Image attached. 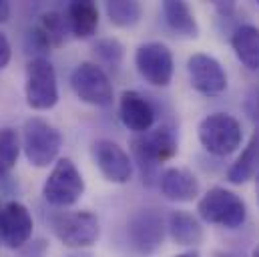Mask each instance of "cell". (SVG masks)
Returning <instances> with one entry per match:
<instances>
[{"label": "cell", "mask_w": 259, "mask_h": 257, "mask_svg": "<svg viewBox=\"0 0 259 257\" xmlns=\"http://www.w3.org/2000/svg\"><path fill=\"white\" fill-rule=\"evenodd\" d=\"M93 155H95V163L101 171V175L117 185L129 183L131 175H133V163H131L129 153L117 145L111 139H99L93 145Z\"/></svg>", "instance_id": "8fae6325"}, {"label": "cell", "mask_w": 259, "mask_h": 257, "mask_svg": "<svg viewBox=\"0 0 259 257\" xmlns=\"http://www.w3.org/2000/svg\"><path fill=\"white\" fill-rule=\"evenodd\" d=\"M213 257H239L237 253H231V251H215Z\"/></svg>", "instance_id": "83f0119b"}, {"label": "cell", "mask_w": 259, "mask_h": 257, "mask_svg": "<svg viewBox=\"0 0 259 257\" xmlns=\"http://www.w3.org/2000/svg\"><path fill=\"white\" fill-rule=\"evenodd\" d=\"M159 187H161V193L165 195V199L175 201V203H189L199 195L197 177L189 169H181V167H171L163 171L159 179Z\"/></svg>", "instance_id": "9a60e30c"}, {"label": "cell", "mask_w": 259, "mask_h": 257, "mask_svg": "<svg viewBox=\"0 0 259 257\" xmlns=\"http://www.w3.org/2000/svg\"><path fill=\"white\" fill-rule=\"evenodd\" d=\"M0 215H2V203H0Z\"/></svg>", "instance_id": "d6a6232c"}, {"label": "cell", "mask_w": 259, "mask_h": 257, "mask_svg": "<svg viewBox=\"0 0 259 257\" xmlns=\"http://www.w3.org/2000/svg\"><path fill=\"white\" fill-rule=\"evenodd\" d=\"M255 175H259V131L251 135L243 153L229 167L227 179L235 185H241V183H247L249 179H253Z\"/></svg>", "instance_id": "d6986e66"}, {"label": "cell", "mask_w": 259, "mask_h": 257, "mask_svg": "<svg viewBox=\"0 0 259 257\" xmlns=\"http://www.w3.org/2000/svg\"><path fill=\"white\" fill-rule=\"evenodd\" d=\"M51 227L53 233L59 237V241L72 247L82 249L97 243L101 235L99 217L91 211H61L51 215Z\"/></svg>", "instance_id": "277c9868"}, {"label": "cell", "mask_w": 259, "mask_h": 257, "mask_svg": "<svg viewBox=\"0 0 259 257\" xmlns=\"http://www.w3.org/2000/svg\"><path fill=\"white\" fill-rule=\"evenodd\" d=\"M24 97L26 105L34 111H51L59 103L57 70L45 57H36L26 64Z\"/></svg>", "instance_id": "8992f818"}, {"label": "cell", "mask_w": 259, "mask_h": 257, "mask_svg": "<svg viewBox=\"0 0 259 257\" xmlns=\"http://www.w3.org/2000/svg\"><path fill=\"white\" fill-rule=\"evenodd\" d=\"M187 72H189L191 87L205 97L221 95L227 89V74L221 63L211 55L197 53L193 57H189Z\"/></svg>", "instance_id": "7c38bea8"}, {"label": "cell", "mask_w": 259, "mask_h": 257, "mask_svg": "<svg viewBox=\"0 0 259 257\" xmlns=\"http://www.w3.org/2000/svg\"><path fill=\"white\" fill-rule=\"evenodd\" d=\"M70 257H89V255H70Z\"/></svg>", "instance_id": "1f68e13d"}, {"label": "cell", "mask_w": 259, "mask_h": 257, "mask_svg": "<svg viewBox=\"0 0 259 257\" xmlns=\"http://www.w3.org/2000/svg\"><path fill=\"white\" fill-rule=\"evenodd\" d=\"M255 191H257V201H259V175H257V185H255Z\"/></svg>", "instance_id": "4dcf8cb0"}, {"label": "cell", "mask_w": 259, "mask_h": 257, "mask_svg": "<svg viewBox=\"0 0 259 257\" xmlns=\"http://www.w3.org/2000/svg\"><path fill=\"white\" fill-rule=\"evenodd\" d=\"M34 221L30 211L18 203V201H8L2 205V215H0V241L10 247V249H20L22 245L28 243L32 237Z\"/></svg>", "instance_id": "4fadbf2b"}, {"label": "cell", "mask_w": 259, "mask_h": 257, "mask_svg": "<svg viewBox=\"0 0 259 257\" xmlns=\"http://www.w3.org/2000/svg\"><path fill=\"white\" fill-rule=\"evenodd\" d=\"M66 26L76 38H91L99 28V8L95 2H70L66 8Z\"/></svg>", "instance_id": "e0dca14e"}, {"label": "cell", "mask_w": 259, "mask_h": 257, "mask_svg": "<svg viewBox=\"0 0 259 257\" xmlns=\"http://www.w3.org/2000/svg\"><path fill=\"white\" fill-rule=\"evenodd\" d=\"M66 18L61 12H45L38 16L36 24H34V30H32V36H34V42L38 49L42 51H55L59 47L65 45V36H66Z\"/></svg>", "instance_id": "2e32d148"}, {"label": "cell", "mask_w": 259, "mask_h": 257, "mask_svg": "<svg viewBox=\"0 0 259 257\" xmlns=\"http://www.w3.org/2000/svg\"><path fill=\"white\" fill-rule=\"evenodd\" d=\"M131 149L139 161L141 173L147 183H153L155 171L161 163L169 161L177 153V139L169 127H157L131 139Z\"/></svg>", "instance_id": "6da1fadb"}, {"label": "cell", "mask_w": 259, "mask_h": 257, "mask_svg": "<svg viewBox=\"0 0 259 257\" xmlns=\"http://www.w3.org/2000/svg\"><path fill=\"white\" fill-rule=\"evenodd\" d=\"M235 57L249 70H259V28L253 24L239 26L231 36Z\"/></svg>", "instance_id": "ac0fdd59"}, {"label": "cell", "mask_w": 259, "mask_h": 257, "mask_svg": "<svg viewBox=\"0 0 259 257\" xmlns=\"http://www.w3.org/2000/svg\"><path fill=\"white\" fill-rule=\"evenodd\" d=\"M10 57H12V47L6 38L4 32H0V68H6L10 63Z\"/></svg>", "instance_id": "484cf974"}, {"label": "cell", "mask_w": 259, "mask_h": 257, "mask_svg": "<svg viewBox=\"0 0 259 257\" xmlns=\"http://www.w3.org/2000/svg\"><path fill=\"white\" fill-rule=\"evenodd\" d=\"M135 66L139 74L153 87H167L173 78V55L163 42H145L135 53Z\"/></svg>", "instance_id": "9c48e42d"}, {"label": "cell", "mask_w": 259, "mask_h": 257, "mask_svg": "<svg viewBox=\"0 0 259 257\" xmlns=\"http://www.w3.org/2000/svg\"><path fill=\"white\" fill-rule=\"evenodd\" d=\"M245 113L249 115V119L257 125L259 131V82H255L251 87V91L247 93V99H245Z\"/></svg>", "instance_id": "d4e9b609"}, {"label": "cell", "mask_w": 259, "mask_h": 257, "mask_svg": "<svg viewBox=\"0 0 259 257\" xmlns=\"http://www.w3.org/2000/svg\"><path fill=\"white\" fill-rule=\"evenodd\" d=\"M82 193L84 179L76 165L66 157L59 159L42 185V197L55 207H70L82 197Z\"/></svg>", "instance_id": "ba28073f"}, {"label": "cell", "mask_w": 259, "mask_h": 257, "mask_svg": "<svg viewBox=\"0 0 259 257\" xmlns=\"http://www.w3.org/2000/svg\"><path fill=\"white\" fill-rule=\"evenodd\" d=\"M8 18H10V4L6 0H0V24L8 22Z\"/></svg>", "instance_id": "4316f807"}, {"label": "cell", "mask_w": 259, "mask_h": 257, "mask_svg": "<svg viewBox=\"0 0 259 257\" xmlns=\"http://www.w3.org/2000/svg\"><path fill=\"white\" fill-rule=\"evenodd\" d=\"M197 135L203 149L217 157H227L235 153L243 139L239 121L227 113H213L205 117L199 123Z\"/></svg>", "instance_id": "5b68a950"}, {"label": "cell", "mask_w": 259, "mask_h": 257, "mask_svg": "<svg viewBox=\"0 0 259 257\" xmlns=\"http://www.w3.org/2000/svg\"><path fill=\"white\" fill-rule=\"evenodd\" d=\"M169 233L177 245H199L203 241V227L187 211H173L167 221Z\"/></svg>", "instance_id": "44dd1931"}, {"label": "cell", "mask_w": 259, "mask_h": 257, "mask_svg": "<svg viewBox=\"0 0 259 257\" xmlns=\"http://www.w3.org/2000/svg\"><path fill=\"white\" fill-rule=\"evenodd\" d=\"M197 213L203 221L221 225L225 229H237L245 223L247 207L243 199L225 187H213L197 203Z\"/></svg>", "instance_id": "3957f363"}, {"label": "cell", "mask_w": 259, "mask_h": 257, "mask_svg": "<svg viewBox=\"0 0 259 257\" xmlns=\"http://www.w3.org/2000/svg\"><path fill=\"white\" fill-rule=\"evenodd\" d=\"M63 147L61 131L40 117L26 119L22 128V149L32 167H49Z\"/></svg>", "instance_id": "7a4b0ae2"}, {"label": "cell", "mask_w": 259, "mask_h": 257, "mask_svg": "<svg viewBox=\"0 0 259 257\" xmlns=\"http://www.w3.org/2000/svg\"><path fill=\"white\" fill-rule=\"evenodd\" d=\"M175 257H201L197 251H185V253H179V255H175Z\"/></svg>", "instance_id": "f1b7e54d"}, {"label": "cell", "mask_w": 259, "mask_h": 257, "mask_svg": "<svg viewBox=\"0 0 259 257\" xmlns=\"http://www.w3.org/2000/svg\"><path fill=\"white\" fill-rule=\"evenodd\" d=\"M163 16L173 32H177L181 36H189V38L199 36V26H197L195 14L187 2H181V0L163 2Z\"/></svg>", "instance_id": "ffe728a7"}, {"label": "cell", "mask_w": 259, "mask_h": 257, "mask_svg": "<svg viewBox=\"0 0 259 257\" xmlns=\"http://www.w3.org/2000/svg\"><path fill=\"white\" fill-rule=\"evenodd\" d=\"M107 16L111 20V24L119 26V28H129L135 26L141 20L143 8L139 2L135 0H111L105 4Z\"/></svg>", "instance_id": "7402d4cb"}, {"label": "cell", "mask_w": 259, "mask_h": 257, "mask_svg": "<svg viewBox=\"0 0 259 257\" xmlns=\"http://www.w3.org/2000/svg\"><path fill=\"white\" fill-rule=\"evenodd\" d=\"M95 55L107 66L117 68L121 64V61H123L125 49H123V45L117 38H103V40H99L95 45Z\"/></svg>", "instance_id": "cb8c5ba5"}, {"label": "cell", "mask_w": 259, "mask_h": 257, "mask_svg": "<svg viewBox=\"0 0 259 257\" xmlns=\"http://www.w3.org/2000/svg\"><path fill=\"white\" fill-rule=\"evenodd\" d=\"M251 257H259V245L253 249V253H251Z\"/></svg>", "instance_id": "f546056e"}, {"label": "cell", "mask_w": 259, "mask_h": 257, "mask_svg": "<svg viewBox=\"0 0 259 257\" xmlns=\"http://www.w3.org/2000/svg\"><path fill=\"white\" fill-rule=\"evenodd\" d=\"M119 117L129 131L135 135H143L151 131L155 123V109L141 93L125 91L119 99Z\"/></svg>", "instance_id": "5bb4252c"}, {"label": "cell", "mask_w": 259, "mask_h": 257, "mask_svg": "<svg viewBox=\"0 0 259 257\" xmlns=\"http://www.w3.org/2000/svg\"><path fill=\"white\" fill-rule=\"evenodd\" d=\"M257 4H259V0H257Z\"/></svg>", "instance_id": "836d02e7"}, {"label": "cell", "mask_w": 259, "mask_h": 257, "mask_svg": "<svg viewBox=\"0 0 259 257\" xmlns=\"http://www.w3.org/2000/svg\"><path fill=\"white\" fill-rule=\"evenodd\" d=\"M70 87L74 95L93 107H109L113 105L115 91L109 74L99 63H80L70 74Z\"/></svg>", "instance_id": "52a82bcc"}, {"label": "cell", "mask_w": 259, "mask_h": 257, "mask_svg": "<svg viewBox=\"0 0 259 257\" xmlns=\"http://www.w3.org/2000/svg\"><path fill=\"white\" fill-rule=\"evenodd\" d=\"M20 155V139L14 128H0V177L10 173Z\"/></svg>", "instance_id": "603a6c76"}, {"label": "cell", "mask_w": 259, "mask_h": 257, "mask_svg": "<svg viewBox=\"0 0 259 257\" xmlns=\"http://www.w3.org/2000/svg\"><path fill=\"white\" fill-rule=\"evenodd\" d=\"M127 233L131 245L141 255H151L161 247L165 237L163 217L155 209H141L129 219Z\"/></svg>", "instance_id": "30bf717a"}]
</instances>
